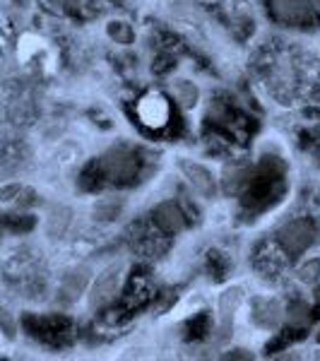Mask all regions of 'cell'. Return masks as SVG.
<instances>
[{
    "instance_id": "5",
    "label": "cell",
    "mask_w": 320,
    "mask_h": 361,
    "mask_svg": "<svg viewBox=\"0 0 320 361\" xmlns=\"http://www.w3.org/2000/svg\"><path fill=\"white\" fill-rule=\"evenodd\" d=\"M272 15L287 25H301L313 17V0H270Z\"/></svg>"
},
{
    "instance_id": "3",
    "label": "cell",
    "mask_w": 320,
    "mask_h": 361,
    "mask_svg": "<svg viewBox=\"0 0 320 361\" xmlns=\"http://www.w3.org/2000/svg\"><path fill=\"white\" fill-rule=\"evenodd\" d=\"M178 169H181L183 178L190 183V188L202 197H214L217 195V180H214L212 171L205 164H197L190 159H178Z\"/></svg>"
},
{
    "instance_id": "7",
    "label": "cell",
    "mask_w": 320,
    "mask_h": 361,
    "mask_svg": "<svg viewBox=\"0 0 320 361\" xmlns=\"http://www.w3.org/2000/svg\"><path fill=\"white\" fill-rule=\"evenodd\" d=\"M152 217L156 226H159L161 231H166V234H178V231L185 229V214L173 200H166V202H161V205H156Z\"/></svg>"
},
{
    "instance_id": "16",
    "label": "cell",
    "mask_w": 320,
    "mask_h": 361,
    "mask_svg": "<svg viewBox=\"0 0 320 361\" xmlns=\"http://www.w3.org/2000/svg\"><path fill=\"white\" fill-rule=\"evenodd\" d=\"M0 330H3V333L8 335L10 340H15V335H17V325H15L13 316H10L8 311H3V308H0Z\"/></svg>"
},
{
    "instance_id": "20",
    "label": "cell",
    "mask_w": 320,
    "mask_h": 361,
    "mask_svg": "<svg viewBox=\"0 0 320 361\" xmlns=\"http://www.w3.org/2000/svg\"><path fill=\"white\" fill-rule=\"evenodd\" d=\"M318 342H320V330H318Z\"/></svg>"
},
{
    "instance_id": "10",
    "label": "cell",
    "mask_w": 320,
    "mask_h": 361,
    "mask_svg": "<svg viewBox=\"0 0 320 361\" xmlns=\"http://www.w3.org/2000/svg\"><path fill=\"white\" fill-rule=\"evenodd\" d=\"M90 277H92V270L87 265L73 270L66 277V282H63V294L70 296V299H78L80 294H85L87 284H90Z\"/></svg>"
},
{
    "instance_id": "19",
    "label": "cell",
    "mask_w": 320,
    "mask_h": 361,
    "mask_svg": "<svg viewBox=\"0 0 320 361\" xmlns=\"http://www.w3.org/2000/svg\"><path fill=\"white\" fill-rule=\"evenodd\" d=\"M66 3H78V0H66Z\"/></svg>"
},
{
    "instance_id": "11",
    "label": "cell",
    "mask_w": 320,
    "mask_h": 361,
    "mask_svg": "<svg viewBox=\"0 0 320 361\" xmlns=\"http://www.w3.org/2000/svg\"><path fill=\"white\" fill-rule=\"evenodd\" d=\"M255 320H258V325H263V328H277V325L282 323V306L270 299L258 301V304H255Z\"/></svg>"
},
{
    "instance_id": "12",
    "label": "cell",
    "mask_w": 320,
    "mask_h": 361,
    "mask_svg": "<svg viewBox=\"0 0 320 361\" xmlns=\"http://www.w3.org/2000/svg\"><path fill=\"white\" fill-rule=\"evenodd\" d=\"M123 212V200L121 197H101L94 205V219L97 222H113Z\"/></svg>"
},
{
    "instance_id": "17",
    "label": "cell",
    "mask_w": 320,
    "mask_h": 361,
    "mask_svg": "<svg viewBox=\"0 0 320 361\" xmlns=\"http://www.w3.org/2000/svg\"><path fill=\"white\" fill-rule=\"evenodd\" d=\"M308 313H311V311H308V306H306V304H294L292 308H289V320H292V323H296V325H299V323H306V320H308Z\"/></svg>"
},
{
    "instance_id": "18",
    "label": "cell",
    "mask_w": 320,
    "mask_h": 361,
    "mask_svg": "<svg viewBox=\"0 0 320 361\" xmlns=\"http://www.w3.org/2000/svg\"><path fill=\"white\" fill-rule=\"evenodd\" d=\"M316 296H318V301H320V284H318V287H316Z\"/></svg>"
},
{
    "instance_id": "9",
    "label": "cell",
    "mask_w": 320,
    "mask_h": 361,
    "mask_svg": "<svg viewBox=\"0 0 320 361\" xmlns=\"http://www.w3.org/2000/svg\"><path fill=\"white\" fill-rule=\"evenodd\" d=\"M171 94L183 109H193L197 104V99H200V90H197V85L190 82V80L178 78L171 82Z\"/></svg>"
},
{
    "instance_id": "8",
    "label": "cell",
    "mask_w": 320,
    "mask_h": 361,
    "mask_svg": "<svg viewBox=\"0 0 320 361\" xmlns=\"http://www.w3.org/2000/svg\"><path fill=\"white\" fill-rule=\"evenodd\" d=\"M104 164H106V173L116 180H125V178L135 176V171H137L135 157L128 152V149H113V152H109Z\"/></svg>"
},
{
    "instance_id": "14",
    "label": "cell",
    "mask_w": 320,
    "mask_h": 361,
    "mask_svg": "<svg viewBox=\"0 0 320 361\" xmlns=\"http://www.w3.org/2000/svg\"><path fill=\"white\" fill-rule=\"evenodd\" d=\"M70 224V212L68 209H56L49 217V234L51 236H61L66 231V226Z\"/></svg>"
},
{
    "instance_id": "6",
    "label": "cell",
    "mask_w": 320,
    "mask_h": 361,
    "mask_svg": "<svg viewBox=\"0 0 320 361\" xmlns=\"http://www.w3.org/2000/svg\"><path fill=\"white\" fill-rule=\"evenodd\" d=\"M118 284H121V267L113 265L109 270H104L101 275L94 279L90 289V308H99L104 304L113 299V294L118 292Z\"/></svg>"
},
{
    "instance_id": "1",
    "label": "cell",
    "mask_w": 320,
    "mask_h": 361,
    "mask_svg": "<svg viewBox=\"0 0 320 361\" xmlns=\"http://www.w3.org/2000/svg\"><path fill=\"white\" fill-rule=\"evenodd\" d=\"M135 114L137 121L147 130H161L168 123V118H171V109H168L166 97L159 94V92H147V94L140 97Z\"/></svg>"
},
{
    "instance_id": "15",
    "label": "cell",
    "mask_w": 320,
    "mask_h": 361,
    "mask_svg": "<svg viewBox=\"0 0 320 361\" xmlns=\"http://www.w3.org/2000/svg\"><path fill=\"white\" fill-rule=\"evenodd\" d=\"M109 34H111L116 42H121V44H128L133 39V32L123 25V22H111V27H109Z\"/></svg>"
},
{
    "instance_id": "13",
    "label": "cell",
    "mask_w": 320,
    "mask_h": 361,
    "mask_svg": "<svg viewBox=\"0 0 320 361\" xmlns=\"http://www.w3.org/2000/svg\"><path fill=\"white\" fill-rule=\"evenodd\" d=\"M299 279L304 284H318L320 282V258L306 260V263L299 267Z\"/></svg>"
},
{
    "instance_id": "4",
    "label": "cell",
    "mask_w": 320,
    "mask_h": 361,
    "mask_svg": "<svg viewBox=\"0 0 320 361\" xmlns=\"http://www.w3.org/2000/svg\"><path fill=\"white\" fill-rule=\"evenodd\" d=\"M243 287L238 284H231L226 287L222 294H219L217 301V313H219V328H222V337H231V330H234V320L238 308L243 304Z\"/></svg>"
},
{
    "instance_id": "2",
    "label": "cell",
    "mask_w": 320,
    "mask_h": 361,
    "mask_svg": "<svg viewBox=\"0 0 320 361\" xmlns=\"http://www.w3.org/2000/svg\"><path fill=\"white\" fill-rule=\"evenodd\" d=\"M279 246L284 248V253L289 255V258H299L301 253H306L308 246L313 243V238H316V229H313L311 222H306V219H294V222L284 224L282 229H279Z\"/></svg>"
}]
</instances>
